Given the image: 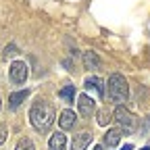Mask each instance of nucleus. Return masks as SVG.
I'll list each match as a JSON object with an SVG mask.
<instances>
[{"label":"nucleus","instance_id":"ddd939ff","mask_svg":"<svg viewBox=\"0 0 150 150\" xmlns=\"http://www.w3.org/2000/svg\"><path fill=\"white\" fill-rule=\"evenodd\" d=\"M59 98H61L63 102H73V98H75V86H73V83L63 86L61 92H59Z\"/></svg>","mask_w":150,"mask_h":150},{"label":"nucleus","instance_id":"20e7f679","mask_svg":"<svg viewBox=\"0 0 150 150\" xmlns=\"http://www.w3.org/2000/svg\"><path fill=\"white\" fill-rule=\"evenodd\" d=\"M27 73H29V69H27V65L23 61H15L11 65V69H8V77H11V81L15 86H23L25 79H27Z\"/></svg>","mask_w":150,"mask_h":150},{"label":"nucleus","instance_id":"9b49d317","mask_svg":"<svg viewBox=\"0 0 150 150\" xmlns=\"http://www.w3.org/2000/svg\"><path fill=\"white\" fill-rule=\"evenodd\" d=\"M121 138H123V131H121L119 127H115V129H108L106 134H104V146H108V148H115V146H119Z\"/></svg>","mask_w":150,"mask_h":150},{"label":"nucleus","instance_id":"f03ea898","mask_svg":"<svg viewBox=\"0 0 150 150\" xmlns=\"http://www.w3.org/2000/svg\"><path fill=\"white\" fill-rule=\"evenodd\" d=\"M106 96L112 100V102H125L127 96H129V86H127V79L123 77L121 73H112L108 81H106Z\"/></svg>","mask_w":150,"mask_h":150},{"label":"nucleus","instance_id":"4468645a","mask_svg":"<svg viewBox=\"0 0 150 150\" xmlns=\"http://www.w3.org/2000/svg\"><path fill=\"white\" fill-rule=\"evenodd\" d=\"M15 150H35V144H33L29 138H23V140L17 142V148H15Z\"/></svg>","mask_w":150,"mask_h":150},{"label":"nucleus","instance_id":"1a4fd4ad","mask_svg":"<svg viewBox=\"0 0 150 150\" xmlns=\"http://www.w3.org/2000/svg\"><path fill=\"white\" fill-rule=\"evenodd\" d=\"M83 65H86V69H90V71H96V69H100L102 61H100V56L94 52V50H86V52H83Z\"/></svg>","mask_w":150,"mask_h":150},{"label":"nucleus","instance_id":"2eb2a0df","mask_svg":"<svg viewBox=\"0 0 150 150\" xmlns=\"http://www.w3.org/2000/svg\"><path fill=\"white\" fill-rule=\"evenodd\" d=\"M96 121H98V125H100V127H102V125H108V123H110V112L102 108V110L98 112V119H96Z\"/></svg>","mask_w":150,"mask_h":150},{"label":"nucleus","instance_id":"f3484780","mask_svg":"<svg viewBox=\"0 0 150 150\" xmlns=\"http://www.w3.org/2000/svg\"><path fill=\"white\" fill-rule=\"evenodd\" d=\"M15 54H17V46H15V44H8V46L4 48V54H2V56H4V59H11V56H15Z\"/></svg>","mask_w":150,"mask_h":150},{"label":"nucleus","instance_id":"7ed1b4c3","mask_svg":"<svg viewBox=\"0 0 150 150\" xmlns=\"http://www.w3.org/2000/svg\"><path fill=\"white\" fill-rule=\"evenodd\" d=\"M112 117H115V121L119 123V129L123 131V134H134V131L138 129V117L134 115V112H129L125 106H117V110L112 112Z\"/></svg>","mask_w":150,"mask_h":150},{"label":"nucleus","instance_id":"6ab92c4d","mask_svg":"<svg viewBox=\"0 0 150 150\" xmlns=\"http://www.w3.org/2000/svg\"><path fill=\"white\" fill-rule=\"evenodd\" d=\"M119 150H131V144H125L123 148H119Z\"/></svg>","mask_w":150,"mask_h":150},{"label":"nucleus","instance_id":"f257e3e1","mask_svg":"<svg viewBox=\"0 0 150 150\" xmlns=\"http://www.w3.org/2000/svg\"><path fill=\"white\" fill-rule=\"evenodd\" d=\"M56 112L52 108V104H48L46 100H35L29 108V123L33 125L35 131L40 134H46V131L52 127Z\"/></svg>","mask_w":150,"mask_h":150},{"label":"nucleus","instance_id":"dca6fc26","mask_svg":"<svg viewBox=\"0 0 150 150\" xmlns=\"http://www.w3.org/2000/svg\"><path fill=\"white\" fill-rule=\"evenodd\" d=\"M140 134H142V136H150V115L142 119V127H140Z\"/></svg>","mask_w":150,"mask_h":150},{"label":"nucleus","instance_id":"f8f14e48","mask_svg":"<svg viewBox=\"0 0 150 150\" xmlns=\"http://www.w3.org/2000/svg\"><path fill=\"white\" fill-rule=\"evenodd\" d=\"M65 146H67V136L63 134V131H56V134L50 136V140H48V148L50 150H65Z\"/></svg>","mask_w":150,"mask_h":150},{"label":"nucleus","instance_id":"0eeeda50","mask_svg":"<svg viewBox=\"0 0 150 150\" xmlns=\"http://www.w3.org/2000/svg\"><path fill=\"white\" fill-rule=\"evenodd\" d=\"M77 108H79V112H81L83 117H92L96 104H94V100L88 96V94H81V96L77 98Z\"/></svg>","mask_w":150,"mask_h":150},{"label":"nucleus","instance_id":"9d476101","mask_svg":"<svg viewBox=\"0 0 150 150\" xmlns=\"http://www.w3.org/2000/svg\"><path fill=\"white\" fill-rule=\"evenodd\" d=\"M29 96V90H21V92H13L11 96H8V108L11 110H17L19 106H21Z\"/></svg>","mask_w":150,"mask_h":150},{"label":"nucleus","instance_id":"a211bd4d","mask_svg":"<svg viewBox=\"0 0 150 150\" xmlns=\"http://www.w3.org/2000/svg\"><path fill=\"white\" fill-rule=\"evenodd\" d=\"M6 136H8V129H6V125H0V146H2V144L6 142Z\"/></svg>","mask_w":150,"mask_h":150},{"label":"nucleus","instance_id":"aec40b11","mask_svg":"<svg viewBox=\"0 0 150 150\" xmlns=\"http://www.w3.org/2000/svg\"><path fill=\"white\" fill-rule=\"evenodd\" d=\"M94 150H102V146H96V148H94Z\"/></svg>","mask_w":150,"mask_h":150},{"label":"nucleus","instance_id":"412c9836","mask_svg":"<svg viewBox=\"0 0 150 150\" xmlns=\"http://www.w3.org/2000/svg\"><path fill=\"white\" fill-rule=\"evenodd\" d=\"M142 150H150V146H146V148H142Z\"/></svg>","mask_w":150,"mask_h":150},{"label":"nucleus","instance_id":"423d86ee","mask_svg":"<svg viewBox=\"0 0 150 150\" xmlns=\"http://www.w3.org/2000/svg\"><path fill=\"white\" fill-rule=\"evenodd\" d=\"M90 144H92V134H90V131H81V134L73 136V140H71V150H88Z\"/></svg>","mask_w":150,"mask_h":150},{"label":"nucleus","instance_id":"39448f33","mask_svg":"<svg viewBox=\"0 0 150 150\" xmlns=\"http://www.w3.org/2000/svg\"><path fill=\"white\" fill-rule=\"evenodd\" d=\"M83 88H86V92H88V90H94V92H96L100 98H104V96H106V88H104V81H102L100 77H96V75H90V77H86V81H83Z\"/></svg>","mask_w":150,"mask_h":150},{"label":"nucleus","instance_id":"6e6552de","mask_svg":"<svg viewBox=\"0 0 150 150\" xmlns=\"http://www.w3.org/2000/svg\"><path fill=\"white\" fill-rule=\"evenodd\" d=\"M75 121H77V117H75V112H73L71 108H65V110L61 112L59 125H61V129H63V131H67V129H73V127H75Z\"/></svg>","mask_w":150,"mask_h":150}]
</instances>
